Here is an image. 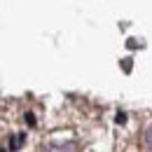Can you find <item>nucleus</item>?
Masks as SVG:
<instances>
[{
  "instance_id": "1",
  "label": "nucleus",
  "mask_w": 152,
  "mask_h": 152,
  "mask_svg": "<svg viewBox=\"0 0 152 152\" xmlns=\"http://www.w3.org/2000/svg\"><path fill=\"white\" fill-rule=\"evenodd\" d=\"M47 152H80V150H77V143L66 140V143H54V145H49Z\"/></svg>"
},
{
  "instance_id": "2",
  "label": "nucleus",
  "mask_w": 152,
  "mask_h": 152,
  "mask_svg": "<svg viewBox=\"0 0 152 152\" xmlns=\"http://www.w3.org/2000/svg\"><path fill=\"white\" fill-rule=\"evenodd\" d=\"M152 129L150 126H145V140H143V143H145V152H150V148H152Z\"/></svg>"
}]
</instances>
